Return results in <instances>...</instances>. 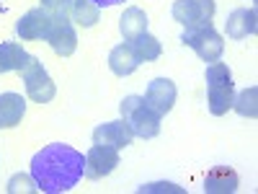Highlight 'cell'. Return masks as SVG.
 Returning a JSON list of instances; mask_svg holds the SVG:
<instances>
[{
  "label": "cell",
  "mask_w": 258,
  "mask_h": 194,
  "mask_svg": "<svg viewBox=\"0 0 258 194\" xmlns=\"http://www.w3.org/2000/svg\"><path fill=\"white\" fill-rule=\"evenodd\" d=\"M83 168H85L83 153H78L70 145L52 142L31 158V179L36 181L39 191L62 194L70 191L83 179Z\"/></svg>",
  "instance_id": "1"
},
{
  "label": "cell",
  "mask_w": 258,
  "mask_h": 194,
  "mask_svg": "<svg viewBox=\"0 0 258 194\" xmlns=\"http://www.w3.org/2000/svg\"><path fill=\"white\" fill-rule=\"evenodd\" d=\"M119 112L135 137L153 140L160 135V114L155 109H150L142 96H124L119 104Z\"/></svg>",
  "instance_id": "2"
},
{
  "label": "cell",
  "mask_w": 258,
  "mask_h": 194,
  "mask_svg": "<svg viewBox=\"0 0 258 194\" xmlns=\"http://www.w3.org/2000/svg\"><path fill=\"white\" fill-rule=\"evenodd\" d=\"M21 78H24V85H26V96L34 101V104H49L57 93V85L54 80L49 78L47 68L39 62V57H29V62L24 65L21 70Z\"/></svg>",
  "instance_id": "3"
},
{
  "label": "cell",
  "mask_w": 258,
  "mask_h": 194,
  "mask_svg": "<svg viewBox=\"0 0 258 194\" xmlns=\"http://www.w3.org/2000/svg\"><path fill=\"white\" fill-rule=\"evenodd\" d=\"M214 11H217L214 0H176L170 13L183 26V31H191V29L212 26Z\"/></svg>",
  "instance_id": "4"
},
{
  "label": "cell",
  "mask_w": 258,
  "mask_h": 194,
  "mask_svg": "<svg viewBox=\"0 0 258 194\" xmlns=\"http://www.w3.org/2000/svg\"><path fill=\"white\" fill-rule=\"evenodd\" d=\"M181 41L186 47H191L204 62H217L225 52V39L214 31L212 26H202V29H191L183 31Z\"/></svg>",
  "instance_id": "5"
},
{
  "label": "cell",
  "mask_w": 258,
  "mask_h": 194,
  "mask_svg": "<svg viewBox=\"0 0 258 194\" xmlns=\"http://www.w3.org/2000/svg\"><path fill=\"white\" fill-rule=\"evenodd\" d=\"M49 41V47L54 50V55L59 57H70L75 50H78V34H75V26L70 18L64 16H52V24H49V31L44 36Z\"/></svg>",
  "instance_id": "6"
},
{
  "label": "cell",
  "mask_w": 258,
  "mask_h": 194,
  "mask_svg": "<svg viewBox=\"0 0 258 194\" xmlns=\"http://www.w3.org/2000/svg\"><path fill=\"white\" fill-rule=\"evenodd\" d=\"M119 166V150L114 148H103V145H93L85 156V168H83V176L85 179H103L109 176L111 171Z\"/></svg>",
  "instance_id": "7"
},
{
  "label": "cell",
  "mask_w": 258,
  "mask_h": 194,
  "mask_svg": "<svg viewBox=\"0 0 258 194\" xmlns=\"http://www.w3.org/2000/svg\"><path fill=\"white\" fill-rule=\"evenodd\" d=\"M176 83L170 80V78H155V80H150L147 83V88H145V101L150 109H155L160 117L168 114L170 109H173V104H176Z\"/></svg>",
  "instance_id": "8"
},
{
  "label": "cell",
  "mask_w": 258,
  "mask_h": 194,
  "mask_svg": "<svg viewBox=\"0 0 258 194\" xmlns=\"http://www.w3.org/2000/svg\"><path fill=\"white\" fill-rule=\"evenodd\" d=\"M132 129L124 119H116V122H103L93 129V145H103V148H114V150H121L126 145H132Z\"/></svg>",
  "instance_id": "9"
},
{
  "label": "cell",
  "mask_w": 258,
  "mask_h": 194,
  "mask_svg": "<svg viewBox=\"0 0 258 194\" xmlns=\"http://www.w3.org/2000/svg\"><path fill=\"white\" fill-rule=\"evenodd\" d=\"M52 24V16L44 8H31L29 13H24L16 24V34L24 39V41H36V39H44Z\"/></svg>",
  "instance_id": "10"
},
{
  "label": "cell",
  "mask_w": 258,
  "mask_h": 194,
  "mask_svg": "<svg viewBox=\"0 0 258 194\" xmlns=\"http://www.w3.org/2000/svg\"><path fill=\"white\" fill-rule=\"evenodd\" d=\"M255 29H258V21H255L253 8H238L225 21V31H227L230 39H248V36L255 34Z\"/></svg>",
  "instance_id": "11"
},
{
  "label": "cell",
  "mask_w": 258,
  "mask_h": 194,
  "mask_svg": "<svg viewBox=\"0 0 258 194\" xmlns=\"http://www.w3.org/2000/svg\"><path fill=\"white\" fill-rule=\"evenodd\" d=\"M26 114V101L18 93H0V129L16 127Z\"/></svg>",
  "instance_id": "12"
},
{
  "label": "cell",
  "mask_w": 258,
  "mask_h": 194,
  "mask_svg": "<svg viewBox=\"0 0 258 194\" xmlns=\"http://www.w3.org/2000/svg\"><path fill=\"white\" fill-rule=\"evenodd\" d=\"M238 184H240L238 174H235L232 168L220 166V168H212L209 174H207V179H204V191H209V194H227V191L238 189Z\"/></svg>",
  "instance_id": "13"
},
{
  "label": "cell",
  "mask_w": 258,
  "mask_h": 194,
  "mask_svg": "<svg viewBox=\"0 0 258 194\" xmlns=\"http://www.w3.org/2000/svg\"><path fill=\"white\" fill-rule=\"evenodd\" d=\"M140 65H142V62H140L137 55L132 52L129 41H126V44H116V47L111 50V55H109V68H111V73L119 75V78L132 75V73L140 68Z\"/></svg>",
  "instance_id": "14"
},
{
  "label": "cell",
  "mask_w": 258,
  "mask_h": 194,
  "mask_svg": "<svg viewBox=\"0 0 258 194\" xmlns=\"http://www.w3.org/2000/svg\"><path fill=\"white\" fill-rule=\"evenodd\" d=\"M29 57L31 55L21 44H16V41H3V44H0V75L11 73V70L21 73V70H24V65L29 62Z\"/></svg>",
  "instance_id": "15"
},
{
  "label": "cell",
  "mask_w": 258,
  "mask_h": 194,
  "mask_svg": "<svg viewBox=\"0 0 258 194\" xmlns=\"http://www.w3.org/2000/svg\"><path fill=\"white\" fill-rule=\"evenodd\" d=\"M147 24H150V21H147V13H145L142 8L132 6V8H126L124 16L119 18V31H121L124 41H132L135 36H140V34L147 31Z\"/></svg>",
  "instance_id": "16"
},
{
  "label": "cell",
  "mask_w": 258,
  "mask_h": 194,
  "mask_svg": "<svg viewBox=\"0 0 258 194\" xmlns=\"http://www.w3.org/2000/svg\"><path fill=\"white\" fill-rule=\"evenodd\" d=\"M68 18L73 21V24L78 26H96L98 18H101V8L96 3H91V0H70L68 6Z\"/></svg>",
  "instance_id": "17"
},
{
  "label": "cell",
  "mask_w": 258,
  "mask_h": 194,
  "mask_svg": "<svg viewBox=\"0 0 258 194\" xmlns=\"http://www.w3.org/2000/svg\"><path fill=\"white\" fill-rule=\"evenodd\" d=\"M129 47H132V52L137 55V60L140 62H153V60H158L160 55H163V47H160V41L153 36V34H140V36H135L132 41H129Z\"/></svg>",
  "instance_id": "18"
},
{
  "label": "cell",
  "mask_w": 258,
  "mask_h": 194,
  "mask_svg": "<svg viewBox=\"0 0 258 194\" xmlns=\"http://www.w3.org/2000/svg\"><path fill=\"white\" fill-rule=\"evenodd\" d=\"M235 85H209V112L214 117H222L232 109Z\"/></svg>",
  "instance_id": "19"
},
{
  "label": "cell",
  "mask_w": 258,
  "mask_h": 194,
  "mask_svg": "<svg viewBox=\"0 0 258 194\" xmlns=\"http://www.w3.org/2000/svg\"><path fill=\"white\" fill-rule=\"evenodd\" d=\"M232 106H235V112H238L240 117L255 119V117H258V88H255V85L245 88L240 96L232 99Z\"/></svg>",
  "instance_id": "20"
},
{
  "label": "cell",
  "mask_w": 258,
  "mask_h": 194,
  "mask_svg": "<svg viewBox=\"0 0 258 194\" xmlns=\"http://www.w3.org/2000/svg\"><path fill=\"white\" fill-rule=\"evenodd\" d=\"M207 83L209 85H235L232 83V73H230V68L225 62H209V68H207Z\"/></svg>",
  "instance_id": "21"
},
{
  "label": "cell",
  "mask_w": 258,
  "mask_h": 194,
  "mask_svg": "<svg viewBox=\"0 0 258 194\" xmlns=\"http://www.w3.org/2000/svg\"><path fill=\"white\" fill-rule=\"evenodd\" d=\"M8 191H11V194H18V191L34 194V191H39V186H36V181L31 179V174H29V176H26V174H16V176H11V181H8Z\"/></svg>",
  "instance_id": "22"
},
{
  "label": "cell",
  "mask_w": 258,
  "mask_h": 194,
  "mask_svg": "<svg viewBox=\"0 0 258 194\" xmlns=\"http://www.w3.org/2000/svg\"><path fill=\"white\" fill-rule=\"evenodd\" d=\"M163 189H165V191H181L176 184H147V186H140L142 194H145V191H163Z\"/></svg>",
  "instance_id": "23"
},
{
  "label": "cell",
  "mask_w": 258,
  "mask_h": 194,
  "mask_svg": "<svg viewBox=\"0 0 258 194\" xmlns=\"http://www.w3.org/2000/svg\"><path fill=\"white\" fill-rule=\"evenodd\" d=\"M91 3H96L98 8H111V6H119V3H124V0H91Z\"/></svg>",
  "instance_id": "24"
}]
</instances>
